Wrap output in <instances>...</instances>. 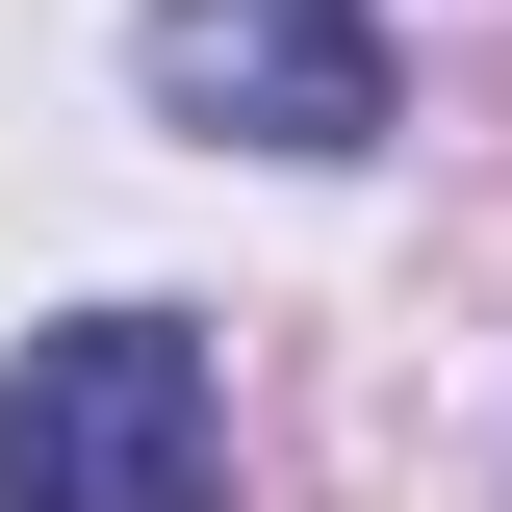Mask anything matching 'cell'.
Returning a JSON list of instances; mask_svg holds the SVG:
<instances>
[{"instance_id": "6da1fadb", "label": "cell", "mask_w": 512, "mask_h": 512, "mask_svg": "<svg viewBox=\"0 0 512 512\" xmlns=\"http://www.w3.org/2000/svg\"><path fill=\"white\" fill-rule=\"evenodd\" d=\"M231 410H205V333L180 308H52L0 359V512H205Z\"/></svg>"}, {"instance_id": "7a4b0ae2", "label": "cell", "mask_w": 512, "mask_h": 512, "mask_svg": "<svg viewBox=\"0 0 512 512\" xmlns=\"http://www.w3.org/2000/svg\"><path fill=\"white\" fill-rule=\"evenodd\" d=\"M128 77H154V128H205V154H384V26L359 0H154Z\"/></svg>"}]
</instances>
